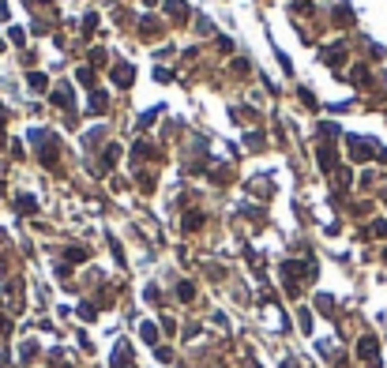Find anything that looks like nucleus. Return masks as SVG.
<instances>
[{
  "instance_id": "nucleus-1",
  "label": "nucleus",
  "mask_w": 387,
  "mask_h": 368,
  "mask_svg": "<svg viewBox=\"0 0 387 368\" xmlns=\"http://www.w3.org/2000/svg\"><path fill=\"white\" fill-rule=\"evenodd\" d=\"M357 353H361V361L376 365V357H380V346H376V338H361V342H357Z\"/></svg>"
},
{
  "instance_id": "nucleus-2",
  "label": "nucleus",
  "mask_w": 387,
  "mask_h": 368,
  "mask_svg": "<svg viewBox=\"0 0 387 368\" xmlns=\"http://www.w3.org/2000/svg\"><path fill=\"white\" fill-rule=\"evenodd\" d=\"M113 365L117 368H132V350H128V346H120V350L113 353Z\"/></svg>"
},
{
  "instance_id": "nucleus-3",
  "label": "nucleus",
  "mask_w": 387,
  "mask_h": 368,
  "mask_svg": "<svg viewBox=\"0 0 387 368\" xmlns=\"http://www.w3.org/2000/svg\"><path fill=\"white\" fill-rule=\"evenodd\" d=\"M113 79H117V83H120V86H128V83H132V64H120V68H117V75H113Z\"/></svg>"
},
{
  "instance_id": "nucleus-4",
  "label": "nucleus",
  "mask_w": 387,
  "mask_h": 368,
  "mask_svg": "<svg viewBox=\"0 0 387 368\" xmlns=\"http://www.w3.org/2000/svg\"><path fill=\"white\" fill-rule=\"evenodd\" d=\"M143 338L147 342H158V327L154 323H143Z\"/></svg>"
},
{
  "instance_id": "nucleus-5",
  "label": "nucleus",
  "mask_w": 387,
  "mask_h": 368,
  "mask_svg": "<svg viewBox=\"0 0 387 368\" xmlns=\"http://www.w3.org/2000/svg\"><path fill=\"white\" fill-rule=\"evenodd\" d=\"M90 109H98V113H101V109H105V94H90Z\"/></svg>"
},
{
  "instance_id": "nucleus-6",
  "label": "nucleus",
  "mask_w": 387,
  "mask_h": 368,
  "mask_svg": "<svg viewBox=\"0 0 387 368\" xmlns=\"http://www.w3.org/2000/svg\"><path fill=\"white\" fill-rule=\"evenodd\" d=\"M68 259H72V263H83L86 252H83V248H68Z\"/></svg>"
},
{
  "instance_id": "nucleus-7",
  "label": "nucleus",
  "mask_w": 387,
  "mask_h": 368,
  "mask_svg": "<svg viewBox=\"0 0 387 368\" xmlns=\"http://www.w3.org/2000/svg\"><path fill=\"white\" fill-rule=\"evenodd\" d=\"M34 207H38V203H34L30 196H23V199H19V211H23V214H27V211H34Z\"/></svg>"
},
{
  "instance_id": "nucleus-8",
  "label": "nucleus",
  "mask_w": 387,
  "mask_h": 368,
  "mask_svg": "<svg viewBox=\"0 0 387 368\" xmlns=\"http://www.w3.org/2000/svg\"><path fill=\"white\" fill-rule=\"evenodd\" d=\"M30 86H34V90H45V75H30Z\"/></svg>"
}]
</instances>
